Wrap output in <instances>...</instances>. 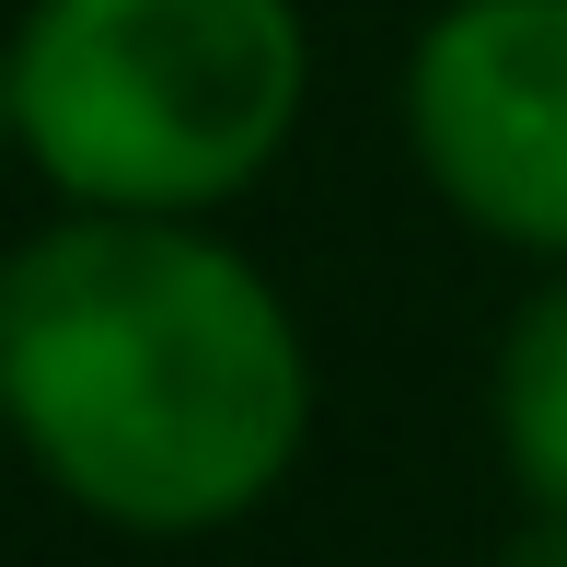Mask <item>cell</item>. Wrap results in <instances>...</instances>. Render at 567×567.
Masks as SVG:
<instances>
[{
    "mask_svg": "<svg viewBox=\"0 0 567 567\" xmlns=\"http://www.w3.org/2000/svg\"><path fill=\"white\" fill-rule=\"evenodd\" d=\"M0 151H23L12 140V47H0Z\"/></svg>",
    "mask_w": 567,
    "mask_h": 567,
    "instance_id": "obj_6",
    "label": "cell"
},
{
    "mask_svg": "<svg viewBox=\"0 0 567 567\" xmlns=\"http://www.w3.org/2000/svg\"><path fill=\"white\" fill-rule=\"evenodd\" d=\"M0 429L82 522L186 545L290 486L313 348L209 220L70 209L0 267Z\"/></svg>",
    "mask_w": 567,
    "mask_h": 567,
    "instance_id": "obj_1",
    "label": "cell"
},
{
    "mask_svg": "<svg viewBox=\"0 0 567 567\" xmlns=\"http://www.w3.org/2000/svg\"><path fill=\"white\" fill-rule=\"evenodd\" d=\"M405 151L463 231L567 267V0H441L405 47Z\"/></svg>",
    "mask_w": 567,
    "mask_h": 567,
    "instance_id": "obj_3",
    "label": "cell"
},
{
    "mask_svg": "<svg viewBox=\"0 0 567 567\" xmlns=\"http://www.w3.org/2000/svg\"><path fill=\"white\" fill-rule=\"evenodd\" d=\"M301 93V0H35L12 23V140L70 209H231L290 151Z\"/></svg>",
    "mask_w": 567,
    "mask_h": 567,
    "instance_id": "obj_2",
    "label": "cell"
},
{
    "mask_svg": "<svg viewBox=\"0 0 567 567\" xmlns=\"http://www.w3.org/2000/svg\"><path fill=\"white\" fill-rule=\"evenodd\" d=\"M498 567H567V509H522V533H509Z\"/></svg>",
    "mask_w": 567,
    "mask_h": 567,
    "instance_id": "obj_5",
    "label": "cell"
},
{
    "mask_svg": "<svg viewBox=\"0 0 567 567\" xmlns=\"http://www.w3.org/2000/svg\"><path fill=\"white\" fill-rule=\"evenodd\" d=\"M498 463L533 509H567V267H545V290L509 313L498 337Z\"/></svg>",
    "mask_w": 567,
    "mask_h": 567,
    "instance_id": "obj_4",
    "label": "cell"
}]
</instances>
